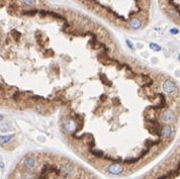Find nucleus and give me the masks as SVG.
<instances>
[{
    "mask_svg": "<svg viewBox=\"0 0 180 179\" xmlns=\"http://www.w3.org/2000/svg\"><path fill=\"white\" fill-rule=\"evenodd\" d=\"M163 89L166 93H173L176 91L177 87L172 81L170 80H165L164 83H163Z\"/></svg>",
    "mask_w": 180,
    "mask_h": 179,
    "instance_id": "1",
    "label": "nucleus"
},
{
    "mask_svg": "<svg viewBox=\"0 0 180 179\" xmlns=\"http://www.w3.org/2000/svg\"><path fill=\"white\" fill-rule=\"evenodd\" d=\"M122 171H124L122 166L120 165V164H117V163H114L108 167V172L111 174H113V175H120Z\"/></svg>",
    "mask_w": 180,
    "mask_h": 179,
    "instance_id": "2",
    "label": "nucleus"
},
{
    "mask_svg": "<svg viewBox=\"0 0 180 179\" xmlns=\"http://www.w3.org/2000/svg\"><path fill=\"white\" fill-rule=\"evenodd\" d=\"M62 173L66 177H71L74 174V168L71 165H69V164H66V165H64L62 167Z\"/></svg>",
    "mask_w": 180,
    "mask_h": 179,
    "instance_id": "3",
    "label": "nucleus"
},
{
    "mask_svg": "<svg viewBox=\"0 0 180 179\" xmlns=\"http://www.w3.org/2000/svg\"><path fill=\"white\" fill-rule=\"evenodd\" d=\"M174 114L171 110H166V111H164L162 114V119L165 123H170V121H172L174 119Z\"/></svg>",
    "mask_w": 180,
    "mask_h": 179,
    "instance_id": "4",
    "label": "nucleus"
},
{
    "mask_svg": "<svg viewBox=\"0 0 180 179\" xmlns=\"http://www.w3.org/2000/svg\"><path fill=\"white\" fill-rule=\"evenodd\" d=\"M23 165L27 168V169H33L35 166V160L33 157H26L23 161Z\"/></svg>",
    "mask_w": 180,
    "mask_h": 179,
    "instance_id": "5",
    "label": "nucleus"
},
{
    "mask_svg": "<svg viewBox=\"0 0 180 179\" xmlns=\"http://www.w3.org/2000/svg\"><path fill=\"white\" fill-rule=\"evenodd\" d=\"M14 138V134H10V135H3V136H0V145L3 146V145L7 144L9 143L10 141Z\"/></svg>",
    "mask_w": 180,
    "mask_h": 179,
    "instance_id": "6",
    "label": "nucleus"
},
{
    "mask_svg": "<svg viewBox=\"0 0 180 179\" xmlns=\"http://www.w3.org/2000/svg\"><path fill=\"white\" fill-rule=\"evenodd\" d=\"M172 135V129L170 125H165L162 127V136L164 138H169Z\"/></svg>",
    "mask_w": 180,
    "mask_h": 179,
    "instance_id": "7",
    "label": "nucleus"
},
{
    "mask_svg": "<svg viewBox=\"0 0 180 179\" xmlns=\"http://www.w3.org/2000/svg\"><path fill=\"white\" fill-rule=\"evenodd\" d=\"M142 23L141 21H140L138 18H132V20H130V26L132 27L133 29H139L140 27H141Z\"/></svg>",
    "mask_w": 180,
    "mask_h": 179,
    "instance_id": "8",
    "label": "nucleus"
},
{
    "mask_svg": "<svg viewBox=\"0 0 180 179\" xmlns=\"http://www.w3.org/2000/svg\"><path fill=\"white\" fill-rule=\"evenodd\" d=\"M150 48H151L153 51H155V52H159V51H161V47L159 46V45L155 44V42H151V44H150Z\"/></svg>",
    "mask_w": 180,
    "mask_h": 179,
    "instance_id": "9",
    "label": "nucleus"
},
{
    "mask_svg": "<svg viewBox=\"0 0 180 179\" xmlns=\"http://www.w3.org/2000/svg\"><path fill=\"white\" fill-rule=\"evenodd\" d=\"M23 3L26 6H33L35 4V0H23Z\"/></svg>",
    "mask_w": 180,
    "mask_h": 179,
    "instance_id": "10",
    "label": "nucleus"
},
{
    "mask_svg": "<svg viewBox=\"0 0 180 179\" xmlns=\"http://www.w3.org/2000/svg\"><path fill=\"white\" fill-rule=\"evenodd\" d=\"M65 127H66V129H67L69 132L74 131V129H75V127H74L73 123H66V125H65Z\"/></svg>",
    "mask_w": 180,
    "mask_h": 179,
    "instance_id": "11",
    "label": "nucleus"
},
{
    "mask_svg": "<svg viewBox=\"0 0 180 179\" xmlns=\"http://www.w3.org/2000/svg\"><path fill=\"white\" fill-rule=\"evenodd\" d=\"M126 45H128L129 48H130L131 50H134V45H133V42H131L130 40H126Z\"/></svg>",
    "mask_w": 180,
    "mask_h": 179,
    "instance_id": "12",
    "label": "nucleus"
},
{
    "mask_svg": "<svg viewBox=\"0 0 180 179\" xmlns=\"http://www.w3.org/2000/svg\"><path fill=\"white\" fill-rule=\"evenodd\" d=\"M170 33H173V35H176V33H179V31H178V29H171V31H170Z\"/></svg>",
    "mask_w": 180,
    "mask_h": 179,
    "instance_id": "13",
    "label": "nucleus"
},
{
    "mask_svg": "<svg viewBox=\"0 0 180 179\" xmlns=\"http://www.w3.org/2000/svg\"><path fill=\"white\" fill-rule=\"evenodd\" d=\"M4 119V116H1V114H0V123H1L2 120H3Z\"/></svg>",
    "mask_w": 180,
    "mask_h": 179,
    "instance_id": "14",
    "label": "nucleus"
}]
</instances>
